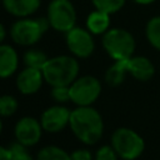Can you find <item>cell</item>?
I'll use <instances>...</instances> for the list:
<instances>
[{"instance_id": "1", "label": "cell", "mask_w": 160, "mask_h": 160, "mask_svg": "<svg viewBox=\"0 0 160 160\" xmlns=\"http://www.w3.org/2000/svg\"><path fill=\"white\" fill-rule=\"evenodd\" d=\"M69 125L74 135L84 144L92 145L104 132V121L98 110L90 106H79L71 111Z\"/></svg>"}, {"instance_id": "2", "label": "cell", "mask_w": 160, "mask_h": 160, "mask_svg": "<svg viewBox=\"0 0 160 160\" xmlns=\"http://www.w3.org/2000/svg\"><path fill=\"white\" fill-rule=\"evenodd\" d=\"M44 80L52 86H70L79 74L76 59L66 55L51 58L42 68Z\"/></svg>"}, {"instance_id": "3", "label": "cell", "mask_w": 160, "mask_h": 160, "mask_svg": "<svg viewBox=\"0 0 160 160\" xmlns=\"http://www.w3.org/2000/svg\"><path fill=\"white\" fill-rule=\"evenodd\" d=\"M111 146L124 160L138 159L145 149L144 139L132 129L119 128L111 136Z\"/></svg>"}, {"instance_id": "4", "label": "cell", "mask_w": 160, "mask_h": 160, "mask_svg": "<svg viewBox=\"0 0 160 160\" xmlns=\"http://www.w3.org/2000/svg\"><path fill=\"white\" fill-rule=\"evenodd\" d=\"M102 46L114 60H128L134 54L135 40L124 29H111L104 34Z\"/></svg>"}, {"instance_id": "5", "label": "cell", "mask_w": 160, "mask_h": 160, "mask_svg": "<svg viewBox=\"0 0 160 160\" xmlns=\"http://www.w3.org/2000/svg\"><path fill=\"white\" fill-rule=\"evenodd\" d=\"M49 25H50L49 20L44 18L21 19L11 26L10 35L11 39L19 45H24V46L32 45L40 40V38L46 31Z\"/></svg>"}, {"instance_id": "6", "label": "cell", "mask_w": 160, "mask_h": 160, "mask_svg": "<svg viewBox=\"0 0 160 160\" xmlns=\"http://www.w3.org/2000/svg\"><path fill=\"white\" fill-rule=\"evenodd\" d=\"M101 92L100 81L91 75L76 78L70 85L71 101L79 106H90L94 104Z\"/></svg>"}, {"instance_id": "7", "label": "cell", "mask_w": 160, "mask_h": 160, "mask_svg": "<svg viewBox=\"0 0 160 160\" xmlns=\"http://www.w3.org/2000/svg\"><path fill=\"white\" fill-rule=\"evenodd\" d=\"M50 26L58 31L68 32L75 28L76 12L70 0H52L48 8Z\"/></svg>"}, {"instance_id": "8", "label": "cell", "mask_w": 160, "mask_h": 160, "mask_svg": "<svg viewBox=\"0 0 160 160\" xmlns=\"http://www.w3.org/2000/svg\"><path fill=\"white\" fill-rule=\"evenodd\" d=\"M66 44L69 50L78 58H88L95 49L92 36L81 28H72L66 32Z\"/></svg>"}, {"instance_id": "9", "label": "cell", "mask_w": 160, "mask_h": 160, "mask_svg": "<svg viewBox=\"0 0 160 160\" xmlns=\"http://www.w3.org/2000/svg\"><path fill=\"white\" fill-rule=\"evenodd\" d=\"M42 126L39 120L31 116H24L21 118L16 125H15V138L16 141L28 146H32L39 142L41 134H42Z\"/></svg>"}, {"instance_id": "10", "label": "cell", "mask_w": 160, "mask_h": 160, "mask_svg": "<svg viewBox=\"0 0 160 160\" xmlns=\"http://www.w3.org/2000/svg\"><path fill=\"white\" fill-rule=\"evenodd\" d=\"M71 111L62 105H54L48 108L41 114V126L48 132H59L61 131L70 121Z\"/></svg>"}, {"instance_id": "11", "label": "cell", "mask_w": 160, "mask_h": 160, "mask_svg": "<svg viewBox=\"0 0 160 160\" xmlns=\"http://www.w3.org/2000/svg\"><path fill=\"white\" fill-rule=\"evenodd\" d=\"M44 75L42 71L34 68H25L16 79V86L24 95L35 94L42 85Z\"/></svg>"}, {"instance_id": "12", "label": "cell", "mask_w": 160, "mask_h": 160, "mask_svg": "<svg viewBox=\"0 0 160 160\" xmlns=\"http://www.w3.org/2000/svg\"><path fill=\"white\" fill-rule=\"evenodd\" d=\"M126 66L128 72L140 81L150 80L155 72L152 62L145 56H131L126 60Z\"/></svg>"}, {"instance_id": "13", "label": "cell", "mask_w": 160, "mask_h": 160, "mask_svg": "<svg viewBox=\"0 0 160 160\" xmlns=\"http://www.w3.org/2000/svg\"><path fill=\"white\" fill-rule=\"evenodd\" d=\"M40 1L41 0H2V5L11 15L26 18L39 9Z\"/></svg>"}, {"instance_id": "14", "label": "cell", "mask_w": 160, "mask_h": 160, "mask_svg": "<svg viewBox=\"0 0 160 160\" xmlns=\"http://www.w3.org/2000/svg\"><path fill=\"white\" fill-rule=\"evenodd\" d=\"M18 54L10 45H0V78L11 76L18 69Z\"/></svg>"}, {"instance_id": "15", "label": "cell", "mask_w": 160, "mask_h": 160, "mask_svg": "<svg viewBox=\"0 0 160 160\" xmlns=\"http://www.w3.org/2000/svg\"><path fill=\"white\" fill-rule=\"evenodd\" d=\"M110 14L101 11V10H95L92 11L88 19H86V26L91 34H105L109 29L110 25Z\"/></svg>"}, {"instance_id": "16", "label": "cell", "mask_w": 160, "mask_h": 160, "mask_svg": "<svg viewBox=\"0 0 160 160\" xmlns=\"http://www.w3.org/2000/svg\"><path fill=\"white\" fill-rule=\"evenodd\" d=\"M126 72H128L126 60H115V62L106 70L105 80L110 86H118L124 81Z\"/></svg>"}, {"instance_id": "17", "label": "cell", "mask_w": 160, "mask_h": 160, "mask_svg": "<svg viewBox=\"0 0 160 160\" xmlns=\"http://www.w3.org/2000/svg\"><path fill=\"white\" fill-rule=\"evenodd\" d=\"M36 160H71V156L64 149L55 145H49L39 151Z\"/></svg>"}, {"instance_id": "18", "label": "cell", "mask_w": 160, "mask_h": 160, "mask_svg": "<svg viewBox=\"0 0 160 160\" xmlns=\"http://www.w3.org/2000/svg\"><path fill=\"white\" fill-rule=\"evenodd\" d=\"M48 60L49 59L45 55V52H42L41 50H36V49L28 50L24 55L25 65L28 68H34V69H39V70H42V68L45 66Z\"/></svg>"}, {"instance_id": "19", "label": "cell", "mask_w": 160, "mask_h": 160, "mask_svg": "<svg viewBox=\"0 0 160 160\" xmlns=\"http://www.w3.org/2000/svg\"><path fill=\"white\" fill-rule=\"evenodd\" d=\"M146 38L149 42L158 50H160V16H155L149 20L146 25Z\"/></svg>"}, {"instance_id": "20", "label": "cell", "mask_w": 160, "mask_h": 160, "mask_svg": "<svg viewBox=\"0 0 160 160\" xmlns=\"http://www.w3.org/2000/svg\"><path fill=\"white\" fill-rule=\"evenodd\" d=\"M91 1L96 10H101L108 14L116 12L125 4V0H91Z\"/></svg>"}, {"instance_id": "21", "label": "cell", "mask_w": 160, "mask_h": 160, "mask_svg": "<svg viewBox=\"0 0 160 160\" xmlns=\"http://www.w3.org/2000/svg\"><path fill=\"white\" fill-rule=\"evenodd\" d=\"M18 100L11 95L0 96V116H10L18 110Z\"/></svg>"}, {"instance_id": "22", "label": "cell", "mask_w": 160, "mask_h": 160, "mask_svg": "<svg viewBox=\"0 0 160 160\" xmlns=\"http://www.w3.org/2000/svg\"><path fill=\"white\" fill-rule=\"evenodd\" d=\"M10 156L11 160H34L32 156L29 154V151L26 150V146L20 144V142H14L10 148Z\"/></svg>"}, {"instance_id": "23", "label": "cell", "mask_w": 160, "mask_h": 160, "mask_svg": "<svg viewBox=\"0 0 160 160\" xmlns=\"http://www.w3.org/2000/svg\"><path fill=\"white\" fill-rule=\"evenodd\" d=\"M51 96L55 101H58L60 104L71 100V98H70V86H52Z\"/></svg>"}, {"instance_id": "24", "label": "cell", "mask_w": 160, "mask_h": 160, "mask_svg": "<svg viewBox=\"0 0 160 160\" xmlns=\"http://www.w3.org/2000/svg\"><path fill=\"white\" fill-rule=\"evenodd\" d=\"M118 154L112 146L104 145L101 146L96 154H95V160H118Z\"/></svg>"}, {"instance_id": "25", "label": "cell", "mask_w": 160, "mask_h": 160, "mask_svg": "<svg viewBox=\"0 0 160 160\" xmlns=\"http://www.w3.org/2000/svg\"><path fill=\"white\" fill-rule=\"evenodd\" d=\"M71 160H92V155L86 149H78L70 154Z\"/></svg>"}, {"instance_id": "26", "label": "cell", "mask_w": 160, "mask_h": 160, "mask_svg": "<svg viewBox=\"0 0 160 160\" xmlns=\"http://www.w3.org/2000/svg\"><path fill=\"white\" fill-rule=\"evenodd\" d=\"M0 160H11L9 148H4L0 145Z\"/></svg>"}, {"instance_id": "27", "label": "cell", "mask_w": 160, "mask_h": 160, "mask_svg": "<svg viewBox=\"0 0 160 160\" xmlns=\"http://www.w3.org/2000/svg\"><path fill=\"white\" fill-rule=\"evenodd\" d=\"M5 35H6V31H5V28L2 26V24L0 22V42L5 39Z\"/></svg>"}, {"instance_id": "28", "label": "cell", "mask_w": 160, "mask_h": 160, "mask_svg": "<svg viewBox=\"0 0 160 160\" xmlns=\"http://www.w3.org/2000/svg\"><path fill=\"white\" fill-rule=\"evenodd\" d=\"M134 1L138 2V4H141V5H148V4H151L155 0H134Z\"/></svg>"}, {"instance_id": "29", "label": "cell", "mask_w": 160, "mask_h": 160, "mask_svg": "<svg viewBox=\"0 0 160 160\" xmlns=\"http://www.w3.org/2000/svg\"><path fill=\"white\" fill-rule=\"evenodd\" d=\"M1 131H2V122H1V120H0V134H1Z\"/></svg>"}]
</instances>
